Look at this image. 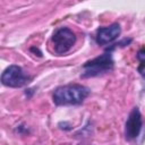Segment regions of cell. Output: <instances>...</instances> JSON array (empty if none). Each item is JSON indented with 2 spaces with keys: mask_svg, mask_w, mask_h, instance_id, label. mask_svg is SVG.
Listing matches in <instances>:
<instances>
[{
  "mask_svg": "<svg viewBox=\"0 0 145 145\" xmlns=\"http://www.w3.org/2000/svg\"><path fill=\"white\" fill-rule=\"evenodd\" d=\"M89 94V89L79 84H69L56 88L52 99L57 105L80 104Z\"/></svg>",
  "mask_w": 145,
  "mask_h": 145,
  "instance_id": "cell-1",
  "label": "cell"
},
{
  "mask_svg": "<svg viewBox=\"0 0 145 145\" xmlns=\"http://www.w3.org/2000/svg\"><path fill=\"white\" fill-rule=\"evenodd\" d=\"M83 68H84L83 77H94L111 71L113 69V60L111 52L108 50L100 57L86 61L83 65Z\"/></svg>",
  "mask_w": 145,
  "mask_h": 145,
  "instance_id": "cell-2",
  "label": "cell"
},
{
  "mask_svg": "<svg viewBox=\"0 0 145 145\" xmlns=\"http://www.w3.org/2000/svg\"><path fill=\"white\" fill-rule=\"evenodd\" d=\"M51 41L53 43L56 53L62 54L71 49L76 42V36L71 29L67 27H60L53 33Z\"/></svg>",
  "mask_w": 145,
  "mask_h": 145,
  "instance_id": "cell-3",
  "label": "cell"
},
{
  "mask_svg": "<svg viewBox=\"0 0 145 145\" xmlns=\"http://www.w3.org/2000/svg\"><path fill=\"white\" fill-rule=\"evenodd\" d=\"M32 79L31 76L26 75L24 70L16 65H11L5 69L1 75V82L8 87H22Z\"/></svg>",
  "mask_w": 145,
  "mask_h": 145,
  "instance_id": "cell-4",
  "label": "cell"
},
{
  "mask_svg": "<svg viewBox=\"0 0 145 145\" xmlns=\"http://www.w3.org/2000/svg\"><path fill=\"white\" fill-rule=\"evenodd\" d=\"M142 114L138 108H134L129 113L126 125H125V138L127 140H133L137 138L142 129Z\"/></svg>",
  "mask_w": 145,
  "mask_h": 145,
  "instance_id": "cell-5",
  "label": "cell"
},
{
  "mask_svg": "<svg viewBox=\"0 0 145 145\" xmlns=\"http://www.w3.org/2000/svg\"><path fill=\"white\" fill-rule=\"evenodd\" d=\"M121 33V27L119 24L114 23L106 27H100L96 32V42L100 45H105L113 40H116Z\"/></svg>",
  "mask_w": 145,
  "mask_h": 145,
  "instance_id": "cell-6",
  "label": "cell"
},
{
  "mask_svg": "<svg viewBox=\"0 0 145 145\" xmlns=\"http://www.w3.org/2000/svg\"><path fill=\"white\" fill-rule=\"evenodd\" d=\"M137 59H138L139 62H140V65H139V67H138V72H139L143 77H145V48H143V49H140V50L138 51V53H137Z\"/></svg>",
  "mask_w": 145,
  "mask_h": 145,
  "instance_id": "cell-7",
  "label": "cell"
}]
</instances>
